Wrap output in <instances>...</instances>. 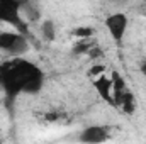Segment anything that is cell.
<instances>
[{
	"mask_svg": "<svg viewBox=\"0 0 146 144\" xmlns=\"http://www.w3.org/2000/svg\"><path fill=\"white\" fill-rule=\"evenodd\" d=\"M42 83V71L24 58H14L0 65V85L10 97L19 93H37Z\"/></svg>",
	"mask_w": 146,
	"mask_h": 144,
	"instance_id": "obj_1",
	"label": "cell"
},
{
	"mask_svg": "<svg viewBox=\"0 0 146 144\" xmlns=\"http://www.w3.org/2000/svg\"><path fill=\"white\" fill-rule=\"evenodd\" d=\"M29 41L26 34L19 31H2L0 32V51L14 56V58H22L29 51Z\"/></svg>",
	"mask_w": 146,
	"mask_h": 144,
	"instance_id": "obj_2",
	"label": "cell"
},
{
	"mask_svg": "<svg viewBox=\"0 0 146 144\" xmlns=\"http://www.w3.org/2000/svg\"><path fill=\"white\" fill-rule=\"evenodd\" d=\"M22 3L14 0H0V22L14 26L19 32L26 34V22L21 14Z\"/></svg>",
	"mask_w": 146,
	"mask_h": 144,
	"instance_id": "obj_3",
	"label": "cell"
},
{
	"mask_svg": "<svg viewBox=\"0 0 146 144\" xmlns=\"http://www.w3.org/2000/svg\"><path fill=\"white\" fill-rule=\"evenodd\" d=\"M106 29L109 31L110 37L115 42H122V39L127 32V26H129V19L124 12H114L106 17Z\"/></svg>",
	"mask_w": 146,
	"mask_h": 144,
	"instance_id": "obj_4",
	"label": "cell"
},
{
	"mask_svg": "<svg viewBox=\"0 0 146 144\" xmlns=\"http://www.w3.org/2000/svg\"><path fill=\"white\" fill-rule=\"evenodd\" d=\"M82 144H104L110 139V131L107 126L104 124H94V126H87L80 136H78Z\"/></svg>",
	"mask_w": 146,
	"mask_h": 144,
	"instance_id": "obj_5",
	"label": "cell"
},
{
	"mask_svg": "<svg viewBox=\"0 0 146 144\" xmlns=\"http://www.w3.org/2000/svg\"><path fill=\"white\" fill-rule=\"evenodd\" d=\"M92 83H94V88L97 90V93L100 95V98L106 100L109 105H114V83H112V78L102 75V76L95 78Z\"/></svg>",
	"mask_w": 146,
	"mask_h": 144,
	"instance_id": "obj_6",
	"label": "cell"
},
{
	"mask_svg": "<svg viewBox=\"0 0 146 144\" xmlns=\"http://www.w3.org/2000/svg\"><path fill=\"white\" fill-rule=\"evenodd\" d=\"M94 34H95V31L90 26H78V27H75L72 31V36L76 37L78 41H88Z\"/></svg>",
	"mask_w": 146,
	"mask_h": 144,
	"instance_id": "obj_7",
	"label": "cell"
},
{
	"mask_svg": "<svg viewBox=\"0 0 146 144\" xmlns=\"http://www.w3.org/2000/svg\"><path fill=\"white\" fill-rule=\"evenodd\" d=\"M41 34H42V37H44L46 41H54V37H56V27H54V22L49 20V19L42 20V24H41Z\"/></svg>",
	"mask_w": 146,
	"mask_h": 144,
	"instance_id": "obj_8",
	"label": "cell"
},
{
	"mask_svg": "<svg viewBox=\"0 0 146 144\" xmlns=\"http://www.w3.org/2000/svg\"><path fill=\"white\" fill-rule=\"evenodd\" d=\"M102 75H106V66H104V65H100V63L94 65V66L88 70V76H92L94 80H95V78H99V76H102Z\"/></svg>",
	"mask_w": 146,
	"mask_h": 144,
	"instance_id": "obj_9",
	"label": "cell"
},
{
	"mask_svg": "<svg viewBox=\"0 0 146 144\" xmlns=\"http://www.w3.org/2000/svg\"><path fill=\"white\" fill-rule=\"evenodd\" d=\"M61 117H63V114H60V112H49V114L44 115V120H48V122H58Z\"/></svg>",
	"mask_w": 146,
	"mask_h": 144,
	"instance_id": "obj_10",
	"label": "cell"
},
{
	"mask_svg": "<svg viewBox=\"0 0 146 144\" xmlns=\"http://www.w3.org/2000/svg\"><path fill=\"white\" fill-rule=\"evenodd\" d=\"M141 73H143V75L146 76V63L143 65V66H141Z\"/></svg>",
	"mask_w": 146,
	"mask_h": 144,
	"instance_id": "obj_11",
	"label": "cell"
},
{
	"mask_svg": "<svg viewBox=\"0 0 146 144\" xmlns=\"http://www.w3.org/2000/svg\"><path fill=\"white\" fill-rule=\"evenodd\" d=\"M143 15H145V17H146V10H145V12H143Z\"/></svg>",
	"mask_w": 146,
	"mask_h": 144,
	"instance_id": "obj_12",
	"label": "cell"
},
{
	"mask_svg": "<svg viewBox=\"0 0 146 144\" xmlns=\"http://www.w3.org/2000/svg\"><path fill=\"white\" fill-rule=\"evenodd\" d=\"M0 144H2V137H0Z\"/></svg>",
	"mask_w": 146,
	"mask_h": 144,
	"instance_id": "obj_13",
	"label": "cell"
},
{
	"mask_svg": "<svg viewBox=\"0 0 146 144\" xmlns=\"http://www.w3.org/2000/svg\"><path fill=\"white\" fill-rule=\"evenodd\" d=\"M0 32H2V31H0Z\"/></svg>",
	"mask_w": 146,
	"mask_h": 144,
	"instance_id": "obj_14",
	"label": "cell"
}]
</instances>
